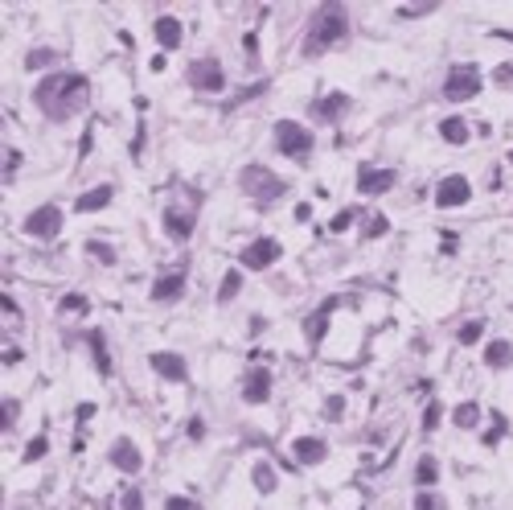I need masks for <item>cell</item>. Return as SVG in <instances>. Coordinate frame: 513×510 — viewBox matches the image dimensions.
<instances>
[{
	"label": "cell",
	"instance_id": "11",
	"mask_svg": "<svg viewBox=\"0 0 513 510\" xmlns=\"http://www.w3.org/2000/svg\"><path fill=\"white\" fill-rule=\"evenodd\" d=\"M185 267H173V272H168V276H161V280H156V284H152V300H156V305H173V300H181V296H185Z\"/></svg>",
	"mask_w": 513,
	"mask_h": 510
},
{
	"label": "cell",
	"instance_id": "9",
	"mask_svg": "<svg viewBox=\"0 0 513 510\" xmlns=\"http://www.w3.org/2000/svg\"><path fill=\"white\" fill-rule=\"evenodd\" d=\"M193 222H197V202L193 206H177V202H168L164 206V231L173 235V239H189V231H193Z\"/></svg>",
	"mask_w": 513,
	"mask_h": 510
},
{
	"label": "cell",
	"instance_id": "17",
	"mask_svg": "<svg viewBox=\"0 0 513 510\" xmlns=\"http://www.w3.org/2000/svg\"><path fill=\"white\" fill-rule=\"evenodd\" d=\"M148 363H152V370H156V375H164V379H173V383H185V379H189L185 358H181V354H152Z\"/></svg>",
	"mask_w": 513,
	"mask_h": 510
},
{
	"label": "cell",
	"instance_id": "22",
	"mask_svg": "<svg viewBox=\"0 0 513 510\" xmlns=\"http://www.w3.org/2000/svg\"><path fill=\"white\" fill-rule=\"evenodd\" d=\"M440 136L447 140V145H464V140H468V123L456 120V116H447V120L440 123Z\"/></svg>",
	"mask_w": 513,
	"mask_h": 510
},
{
	"label": "cell",
	"instance_id": "23",
	"mask_svg": "<svg viewBox=\"0 0 513 510\" xmlns=\"http://www.w3.org/2000/svg\"><path fill=\"white\" fill-rule=\"evenodd\" d=\"M452 424H456V428H476V424H481V408H476L472 399H464V403L452 412Z\"/></svg>",
	"mask_w": 513,
	"mask_h": 510
},
{
	"label": "cell",
	"instance_id": "31",
	"mask_svg": "<svg viewBox=\"0 0 513 510\" xmlns=\"http://www.w3.org/2000/svg\"><path fill=\"white\" fill-rule=\"evenodd\" d=\"M501 432H505V415L493 412L489 415V432H485V444H497V440H501Z\"/></svg>",
	"mask_w": 513,
	"mask_h": 510
},
{
	"label": "cell",
	"instance_id": "4",
	"mask_svg": "<svg viewBox=\"0 0 513 510\" xmlns=\"http://www.w3.org/2000/svg\"><path fill=\"white\" fill-rule=\"evenodd\" d=\"M276 148H280L283 157L304 161V157L312 152V132H308L304 123H296V120H280L276 123Z\"/></svg>",
	"mask_w": 513,
	"mask_h": 510
},
{
	"label": "cell",
	"instance_id": "24",
	"mask_svg": "<svg viewBox=\"0 0 513 510\" xmlns=\"http://www.w3.org/2000/svg\"><path fill=\"white\" fill-rule=\"evenodd\" d=\"M87 341H91L94 358H99V370H103V375H111V358H107V341H103V334H99V329H91V334H87Z\"/></svg>",
	"mask_w": 513,
	"mask_h": 510
},
{
	"label": "cell",
	"instance_id": "33",
	"mask_svg": "<svg viewBox=\"0 0 513 510\" xmlns=\"http://www.w3.org/2000/svg\"><path fill=\"white\" fill-rule=\"evenodd\" d=\"M415 510H447V506H443L440 494H427V490H423L419 498H415Z\"/></svg>",
	"mask_w": 513,
	"mask_h": 510
},
{
	"label": "cell",
	"instance_id": "26",
	"mask_svg": "<svg viewBox=\"0 0 513 510\" xmlns=\"http://www.w3.org/2000/svg\"><path fill=\"white\" fill-rule=\"evenodd\" d=\"M238 289H242V276H238V272H226V276H222V284H218V300L226 305L230 296H238Z\"/></svg>",
	"mask_w": 513,
	"mask_h": 510
},
{
	"label": "cell",
	"instance_id": "20",
	"mask_svg": "<svg viewBox=\"0 0 513 510\" xmlns=\"http://www.w3.org/2000/svg\"><path fill=\"white\" fill-rule=\"evenodd\" d=\"M156 42L164 49H177L181 46V21L177 17H156Z\"/></svg>",
	"mask_w": 513,
	"mask_h": 510
},
{
	"label": "cell",
	"instance_id": "19",
	"mask_svg": "<svg viewBox=\"0 0 513 510\" xmlns=\"http://www.w3.org/2000/svg\"><path fill=\"white\" fill-rule=\"evenodd\" d=\"M509 363H513V346L505 338H493L489 346H485V366H493V370H505Z\"/></svg>",
	"mask_w": 513,
	"mask_h": 510
},
{
	"label": "cell",
	"instance_id": "30",
	"mask_svg": "<svg viewBox=\"0 0 513 510\" xmlns=\"http://www.w3.org/2000/svg\"><path fill=\"white\" fill-rule=\"evenodd\" d=\"M66 313H87V296H82V292L62 296V317H66Z\"/></svg>",
	"mask_w": 513,
	"mask_h": 510
},
{
	"label": "cell",
	"instance_id": "1",
	"mask_svg": "<svg viewBox=\"0 0 513 510\" xmlns=\"http://www.w3.org/2000/svg\"><path fill=\"white\" fill-rule=\"evenodd\" d=\"M33 103L42 107L46 120H70V116H78L91 103V83L74 71H54L37 83Z\"/></svg>",
	"mask_w": 513,
	"mask_h": 510
},
{
	"label": "cell",
	"instance_id": "41",
	"mask_svg": "<svg viewBox=\"0 0 513 510\" xmlns=\"http://www.w3.org/2000/svg\"><path fill=\"white\" fill-rule=\"evenodd\" d=\"M497 78L501 83H513V66H497Z\"/></svg>",
	"mask_w": 513,
	"mask_h": 510
},
{
	"label": "cell",
	"instance_id": "8",
	"mask_svg": "<svg viewBox=\"0 0 513 510\" xmlns=\"http://www.w3.org/2000/svg\"><path fill=\"white\" fill-rule=\"evenodd\" d=\"M468 202H472V186H468L464 173H447L435 186V206L440 210H456V206H468Z\"/></svg>",
	"mask_w": 513,
	"mask_h": 510
},
{
	"label": "cell",
	"instance_id": "27",
	"mask_svg": "<svg viewBox=\"0 0 513 510\" xmlns=\"http://www.w3.org/2000/svg\"><path fill=\"white\" fill-rule=\"evenodd\" d=\"M251 478H255V486L263 490V494H271V490H276V469H271V465H267V461H259Z\"/></svg>",
	"mask_w": 513,
	"mask_h": 510
},
{
	"label": "cell",
	"instance_id": "38",
	"mask_svg": "<svg viewBox=\"0 0 513 510\" xmlns=\"http://www.w3.org/2000/svg\"><path fill=\"white\" fill-rule=\"evenodd\" d=\"M202 437H206V420L193 415V420H189V440H202Z\"/></svg>",
	"mask_w": 513,
	"mask_h": 510
},
{
	"label": "cell",
	"instance_id": "15",
	"mask_svg": "<svg viewBox=\"0 0 513 510\" xmlns=\"http://www.w3.org/2000/svg\"><path fill=\"white\" fill-rule=\"evenodd\" d=\"M345 111H350V95H341V91L321 95L316 103H312V116H316V120H325V123H337Z\"/></svg>",
	"mask_w": 513,
	"mask_h": 510
},
{
	"label": "cell",
	"instance_id": "35",
	"mask_svg": "<svg viewBox=\"0 0 513 510\" xmlns=\"http://www.w3.org/2000/svg\"><path fill=\"white\" fill-rule=\"evenodd\" d=\"M119 498H123V510H144V494H140V490H123Z\"/></svg>",
	"mask_w": 513,
	"mask_h": 510
},
{
	"label": "cell",
	"instance_id": "42",
	"mask_svg": "<svg viewBox=\"0 0 513 510\" xmlns=\"http://www.w3.org/2000/svg\"><path fill=\"white\" fill-rule=\"evenodd\" d=\"M509 165H513V152H509Z\"/></svg>",
	"mask_w": 513,
	"mask_h": 510
},
{
	"label": "cell",
	"instance_id": "2",
	"mask_svg": "<svg viewBox=\"0 0 513 510\" xmlns=\"http://www.w3.org/2000/svg\"><path fill=\"white\" fill-rule=\"evenodd\" d=\"M345 33H350V13H345V4H325V8H316V17L308 25L304 54H321V49L337 46V42H345Z\"/></svg>",
	"mask_w": 513,
	"mask_h": 510
},
{
	"label": "cell",
	"instance_id": "12",
	"mask_svg": "<svg viewBox=\"0 0 513 510\" xmlns=\"http://www.w3.org/2000/svg\"><path fill=\"white\" fill-rule=\"evenodd\" d=\"M271 395V370L267 366H251L247 379H242V399L247 403H263Z\"/></svg>",
	"mask_w": 513,
	"mask_h": 510
},
{
	"label": "cell",
	"instance_id": "21",
	"mask_svg": "<svg viewBox=\"0 0 513 510\" xmlns=\"http://www.w3.org/2000/svg\"><path fill=\"white\" fill-rule=\"evenodd\" d=\"M328 313H333V300H328V305H321V309H316V313L308 317V325H304V334H308V341H312V346H321V338H325Z\"/></svg>",
	"mask_w": 513,
	"mask_h": 510
},
{
	"label": "cell",
	"instance_id": "14",
	"mask_svg": "<svg viewBox=\"0 0 513 510\" xmlns=\"http://www.w3.org/2000/svg\"><path fill=\"white\" fill-rule=\"evenodd\" d=\"M395 181H398L395 169H378V165H366V169L357 173V190L361 194H386Z\"/></svg>",
	"mask_w": 513,
	"mask_h": 510
},
{
	"label": "cell",
	"instance_id": "34",
	"mask_svg": "<svg viewBox=\"0 0 513 510\" xmlns=\"http://www.w3.org/2000/svg\"><path fill=\"white\" fill-rule=\"evenodd\" d=\"M481 334H485V325H481V321H468V325H460V341H464V346L481 341Z\"/></svg>",
	"mask_w": 513,
	"mask_h": 510
},
{
	"label": "cell",
	"instance_id": "25",
	"mask_svg": "<svg viewBox=\"0 0 513 510\" xmlns=\"http://www.w3.org/2000/svg\"><path fill=\"white\" fill-rule=\"evenodd\" d=\"M435 478H440V465H435V457H423L419 469H415V482H419V486H435Z\"/></svg>",
	"mask_w": 513,
	"mask_h": 510
},
{
	"label": "cell",
	"instance_id": "3",
	"mask_svg": "<svg viewBox=\"0 0 513 510\" xmlns=\"http://www.w3.org/2000/svg\"><path fill=\"white\" fill-rule=\"evenodd\" d=\"M238 181H242V190L255 198L259 206L276 202V198H280L283 190H288V186H283V177H276V173H271V169H263V165H247Z\"/></svg>",
	"mask_w": 513,
	"mask_h": 510
},
{
	"label": "cell",
	"instance_id": "39",
	"mask_svg": "<svg viewBox=\"0 0 513 510\" xmlns=\"http://www.w3.org/2000/svg\"><path fill=\"white\" fill-rule=\"evenodd\" d=\"M42 453H46V437H37L29 449H25V461H33V457H42Z\"/></svg>",
	"mask_w": 513,
	"mask_h": 510
},
{
	"label": "cell",
	"instance_id": "36",
	"mask_svg": "<svg viewBox=\"0 0 513 510\" xmlns=\"http://www.w3.org/2000/svg\"><path fill=\"white\" fill-rule=\"evenodd\" d=\"M353 219H357V210H341V214H337V219L328 222V231H333V235H337V231H345V226H350Z\"/></svg>",
	"mask_w": 513,
	"mask_h": 510
},
{
	"label": "cell",
	"instance_id": "29",
	"mask_svg": "<svg viewBox=\"0 0 513 510\" xmlns=\"http://www.w3.org/2000/svg\"><path fill=\"white\" fill-rule=\"evenodd\" d=\"M440 415H443L440 399H431V403H427V412H423V432H435V428H440Z\"/></svg>",
	"mask_w": 513,
	"mask_h": 510
},
{
	"label": "cell",
	"instance_id": "13",
	"mask_svg": "<svg viewBox=\"0 0 513 510\" xmlns=\"http://www.w3.org/2000/svg\"><path fill=\"white\" fill-rule=\"evenodd\" d=\"M292 457H296V465H321L328 457V444L321 437H296L292 440Z\"/></svg>",
	"mask_w": 513,
	"mask_h": 510
},
{
	"label": "cell",
	"instance_id": "28",
	"mask_svg": "<svg viewBox=\"0 0 513 510\" xmlns=\"http://www.w3.org/2000/svg\"><path fill=\"white\" fill-rule=\"evenodd\" d=\"M49 62H58V54H54V49H33V54L25 58V66H29V71H42V66H49Z\"/></svg>",
	"mask_w": 513,
	"mask_h": 510
},
{
	"label": "cell",
	"instance_id": "5",
	"mask_svg": "<svg viewBox=\"0 0 513 510\" xmlns=\"http://www.w3.org/2000/svg\"><path fill=\"white\" fill-rule=\"evenodd\" d=\"M476 91H481V71H476L472 62L452 66L447 78H443V99H447V103H464V99H472Z\"/></svg>",
	"mask_w": 513,
	"mask_h": 510
},
{
	"label": "cell",
	"instance_id": "7",
	"mask_svg": "<svg viewBox=\"0 0 513 510\" xmlns=\"http://www.w3.org/2000/svg\"><path fill=\"white\" fill-rule=\"evenodd\" d=\"M189 87H193V91H210V95L226 91V71H222V62H218V58H197V62L189 66Z\"/></svg>",
	"mask_w": 513,
	"mask_h": 510
},
{
	"label": "cell",
	"instance_id": "37",
	"mask_svg": "<svg viewBox=\"0 0 513 510\" xmlns=\"http://www.w3.org/2000/svg\"><path fill=\"white\" fill-rule=\"evenodd\" d=\"M164 510H202V506H197L193 498H181V494H177V498H168V502H164Z\"/></svg>",
	"mask_w": 513,
	"mask_h": 510
},
{
	"label": "cell",
	"instance_id": "40",
	"mask_svg": "<svg viewBox=\"0 0 513 510\" xmlns=\"http://www.w3.org/2000/svg\"><path fill=\"white\" fill-rule=\"evenodd\" d=\"M341 412H345V403H341V399H333V403L325 408V415H328V420H341Z\"/></svg>",
	"mask_w": 513,
	"mask_h": 510
},
{
	"label": "cell",
	"instance_id": "10",
	"mask_svg": "<svg viewBox=\"0 0 513 510\" xmlns=\"http://www.w3.org/2000/svg\"><path fill=\"white\" fill-rule=\"evenodd\" d=\"M280 251H283V247L276 243V239H255V243L242 247V255H238V260H242V267H259V272H263V267H271L276 260H280Z\"/></svg>",
	"mask_w": 513,
	"mask_h": 510
},
{
	"label": "cell",
	"instance_id": "16",
	"mask_svg": "<svg viewBox=\"0 0 513 510\" xmlns=\"http://www.w3.org/2000/svg\"><path fill=\"white\" fill-rule=\"evenodd\" d=\"M107 457H111V465H116V469H123V473H136V469L144 465L140 449H136L128 437H119L116 444H111V453H107Z\"/></svg>",
	"mask_w": 513,
	"mask_h": 510
},
{
	"label": "cell",
	"instance_id": "6",
	"mask_svg": "<svg viewBox=\"0 0 513 510\" xmlns=\"http://www.w3.org/2000/svg\"><path fill=\"white\" fill-rule=\"evenodd\" d=\"M25 235H33V239H42V243L58 239V235H62V206H54V202L37 206V210L25 219Z\"/></svg>",
	"mask_w": 513,
	"mask_h": 510
},
{
	"label": "cell",
	"instance_id": "32",
	"mask_svg": "<svg viewBox=\"0 0 513 510\" xmlns=\"http://www.w3.org/2000/svg\"><path fill=\"white\" fill-rule=\"evenodd\" d=\"M87 251H91L99 264H116V251H111L107 243H99V239H91V243H87Z\"/></svg>",
	"mask_w": 513,
	"mask_h": 510
},
{
	"label": "cell",
	"instance_id": "18",
	"mask_svg": "<svg viewBox=\"0 0 513 510\" xmlns=\"http://www.w3.org/2000/svg\"><path fill=\"white\" fill-rule=\"evenodd\" d=\"M111 198H116V186H99V190H87V194L78 198L74 210H78V214H91V210H103Z\"/></svg>",
	"mask_w": 513,
	"mask_h": 510
}]
</instances>
